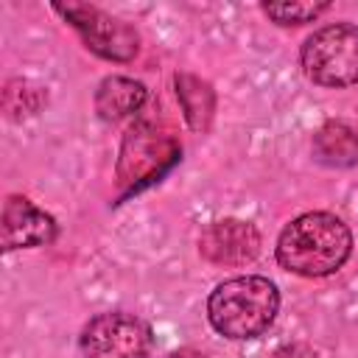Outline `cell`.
<instances>
[{"label": "cell", "instance_id": "cell-12", "mask_svg": "<svg viewBox=\"0 0 358 358\" xmlns=\"http://www.w3.org/2000/svg\"><path fill=\"white\" fill-rule=\"evenodd\" d=\"M330 3H263V14L277 25H305L322 17Z\"/></svg>", "mask_w": 358, "mask_h": 358}, {"label": "cell", "instance_id": "cell-13", "mask_svg": "<svg viewBox=\"0 0 358 358\" xmlns=\"http://www.w3.org/2000/svg\"><path fill=\"white\" fill-rule=\"evenodd\" d=\"M165 358H204V352H196V350H176V352H171V355H165Z\"/></svg>", "mask_w": 358, "mask_h": 358}, {"label": "cell", "instance_id": "cell-6", "mask_svg": "<svg viewBox=\"0 0 358 358\" xmlns=\"http://www.w3.org/2000/svg\"><path fill=\"white\" fill-rule=\"evenodd\" d=\"M176 159H179V143L171 134L154 129L151 123H137L123 140L117 176L120 182L129 185L151 182Z\"/></svg>", "mask_w": 358, "mask_h": 358}, {"label": "cell", "instance_id": "cell-11", "mask_svg": "<svg viewBox=\"0 0 358 358\" xmlns=\"http://www.w3.org/2000/svg\"><path fill=\"white\" fill-rule=\"evenodd\" d=\"M176 98L185 109V117L190 123V129L204 131L213 120V109H215V95L210 90L207 81L196 78V76H176Z\"/></svg>", "mask_w": 358, "mask_h": 358}, {"label": "cell", "instance_id": "cell-2", "mask_svg": "<svg viewBox=\"0 0 358 358\" xmlns=\"http://www.w3.org/2000/svg\"><path fill=\"white\" fill-rule=\"evenodd\" d=\"M280 310V291L268 277L241 274L213 288L207 299V319L215 333L246 341L263 336Z\"/></svg>", "mask_w": 358, "mask_h": 358}, {"label": "cell", "instance_id": "cell-5", "mask_svg": "<svg viewBox=\"0 0 358 358\" xmlns=\"http://www.w3.org/2000/svg\"><path fill=\"white\" fill-rule=\"evenodd\" d=\"M84 39V45L98 53L101 59L112 62H129L137 53V31L109 14H103L95 6H81V3H67V6H53Z\"/></svg>", "mask_w": 358, "mask_h": 358}, {"label": "cell", "instance_id": "cell-9", "mask_svg": "<svg viewBox=\"0 0 358 358\" xmlns=\"http://www.w3.org/2000/svg\"><path fill=\"white\" fill-rule=\"evenodd\" d=\"M145 98L148 90L143 81H134L129 76H106L95 90V112L101 120L117 123L123 117L137 115Z\"/></svg>", "mask_w": 358, "mask_h": 358}, {"label": "cell", "instance_id": "cell-7", "mask_svg": "<svg viewBox=\"0 0 358 358\" xmlns=\"http://www.w3.org/2000/svg\"><path fill=\"white\" fill-rule=\"evenodd\" d=\"M199 252L215 266H246L260 255V232L241 218H224L204 227Z\"/></svg>", "mask_w": 358, "mask_h": 358}, {"label": "cell", "instance_id": "cell-3", "mask_svg": "<svg viewBox=\"0 0 358 358\" xmlns=\"http://www.w3.org/2000/svg\"><path fill=\"white\" fill-rule=\"evenodd\" d=\"M305 76L330 90L358 84V25L333 22L313 31L299 53Z\"/></svg>", "mask_w": 358, "mask_h": 358}, {"label": "cell", "instance_id": "cell-10", "mask_svg": "<svg viewBox=\"0 0 358 358\" xmlns=\"http://www.w3.org/2000/svg\"><path fill=\"white\" fill-rule=\"evenodd\" d=\"M313 159L327 168L358 165V131L341 120L324 123L313 137Z\"/></svg>", "mask_w": 358, "mask_h": 358}, {"label": "cell", "instance_id": "cell-8", "mask_svg": "<svg viewBox=\"0 0 358 358\" xmlns=\"http://www.w3.org/2000/svg\"><path fill=\"white\" fill-rule=\"evenodd\" d=\"M0 235H3V249L6 252L45 246L56 238V221H53L50 213L39 210L31 199L8 196L6 204H3Z\"/></svg>", "mask_w": 358, "mask_h": 358}, {"label": "cell", "instance_id": "cell-4", "mask_svg": "<svg viewBox=\"0 0 358 358\" xmlns=\"http://www.w3.org/2000/svg\"><path fill=\"white\" fill-rule=\"evenodd\" d=\"M151 324L126 310L92 316L78 338L84 358H145L151 352Z\"/></svg>", "mask_w": 358, "mask_h": 358}, {"label": "cell", "instance_id": "cell-1", "mask_svg": "<svg viewBox=\"0 0 358 358\" xmlns=\"http://www.w3.org/2000/svg\"><path fill=\"white\" fill-rule=\"evenodd\" d=\"M352 255V232L333 213H305L277 238V263L299 277L336 274Z\"/></svg>", "mask_w": 358, "mask_h": 358}]
</instances>
